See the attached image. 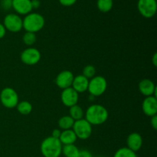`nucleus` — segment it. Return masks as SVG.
Here are the masks:
<instances>
[{"instance_id": "f257e3e1", "label": "nucleus", "mask_w": 157, "mask_h": 157, "mask_svg": "<svg viewBox=\"0 0 157 157\" xmlns=\"http://www.w3.org/2000/svg\"><path fill=\"white\" fill-rule=\"evenodd\" d=\"M84 119L91 125H101L108 119L109 113L107 109L101 104H92L87 107L84 113Z\"/></svg>"}, {"instance_id": "f03ea898", "label": "nucleus", "mask_w": 157, "mask_h": 157, "mask_svg": "<svg viewBox=\"0 0 157 157\" xmlns=\"http://www.w3.org/2000/svg\"><path fill=\"white\" fill-rule=\"evenodd\" d=\"M62 147L63 145L59 139L51 136L41 142L40 150L44 157H59L62 151Z\"/></svg>"}, {"instance_id": "7ed1b4c3", "label": "nucleus", "mask_w": 157, "mask_h": 157, "mask_svg": "<svg viewBox=\"0 0 157 157\" xmlns=\"http://www.w3.org/2000/svg\"><path fill=\"white\" fill-rule=\"evenodd\" d=\"M44 18L41 14L30 12L25 15L22 20L23 29L28 32L36 33L43 29L44 25Z\"/></svg>"}, {"instance_id": "20e7f679", "label": "nucleus", "mask_w": 157, "mask_h": 157, "mask_svg": "<svg viewBox=\"0 0 157 157\" xmlns=\"http://www.w3.org/2000/svg\"><path fill=\"white\" fill-rule=\"evenodd\" d=\"M107 88V80L102 76H94L89 80L87 90L93 97H100L105 93Z\"/></svg>"}, {"instance_id": "39448f33", "label": "nucleus", "mask_w": 157, "mask_h": 157, "mask_svg": "<svg viewBox=\"0 0 157 157\" xmlns=\"http://www.w3.org/2000/svg\"><path fill=\"white\" fill-rule=\"evenodd\" d=\"M0 101L6 108H14L18 103V95L12 87H5L0 93Z\"/></svg>"}, {"instance_id": "423d86ee", "label": "nucleus", "mask_w": 157, "mask_h": 157, "mask_svg": "<svg viewBox=\"0 0 157 157\" xmlns=\"http://www.w3.org/2000/svg\"><path fill=\"white\" fill-rule=\"evenodd\" d=\"M72 130L75 132L78 139L84 140L88 139L91 136L92 125L83 118V119L75 121Z\"/></svg>"}, {"instance_id": "0eeeda50", "label": "nucleus", "mask_w": 157, "mask_h": 157, "mask_svg": "<svg viewBox=\"0 0 157 157\" xmlns=\"http://www.w3.org/2000/svg\"><path fill=\"white\" fill-rule=\"evenodd\" d=\"M3 25L6 31L13 33L19 32L23 29L22 18L17 14H8L3 20Z\"/></svg>"}, {"instance_id": "6e6552de", "label": "nucleus", "mask_w": 157, "mask_h": 157, "mask_svg": "<svg viewBox=\"0 0 157 157\" xmlns=\"http://www.w3.org/2000/svg\"><path fill=\"white\" fill-rule=\"evenodd\" d=\"M137 9L141 15L144 18H152L156 12V0H138Z\"/></svg>"}, {"instance_id": "1a4fd4ad", "label": "nucleus", "mask_w": 157, "mask_h": 157, "mask_svg": "<svg viewBox=\"0 0 157 157\" xmlns=\"http://www.w3.org/2000/svg\"><path fill=\"white\" fill-rule=\"evenodd\" d=\"M41 52L35 48H29L23 51L20 55L21 61L27 65H35L41 60Z\"/></svg>"}, {"instance_id": "9d476101", "label": "nucleus", "mask_w": 157, "mask_h": 157, "mask_svg": "<svg viewBox=\"0 0 157 157\" xmlns=\"http://www.w3.org/2000/svg\"><path fill=\"white\" fill-rule=\"evenodd\" d=\"M61 100L62 104L67 107H71L78 104L79 100V94L75 91L71 87L64 89L61 92Z\"/></svg>"}, {"instance_id": "9b49d317", "label": "nucleus", "mask_w": 157, "mask_h": 157, "mask_svg": "<svg viewBox=\"0 0 157 157\" xmlns=\"http://www.w3.org/2000/svg\"><path fill=\"white\" fill-rule=\"evenodd\" d=\"M74 78L75 76L71 71L67 70L63 71L60 72L58 76L56 77L55 83L59 88L64 90V89L71 87Z\"/></svg>"}, {"instance_id": "f8f14e48", "label": "nucleus", "mask_w": 157, "mask_h": 157, "mask_svg": "<svg viewBox=\"0 0 157 157\" xmlns=\"http://www.w3.org/2000/svg\"><path fill=\"white\" fill-rule=\"evenodd\" d=\"M143 112L148 117H153L157 113V98L154 96L145 98L142 104Z\"/></svg>"}, {"instance_id": "ddd939ff", "label": "nucleus", "mask_w": 157, "mask_h": 157, "mask_svg": "<svg viewBox=\"0 0 157 157\" xmlns=\"http://www.w3.org/2000/svg\"><path fill=\"white\" fill-rule=\"evenodd\" d=\"M139 90L144 96H154L156 98V87L154 83L150 79H143L139 83Z\"/></svg>"}, {"instance_id": "4468645a", "label": "nucleus", "mask_w": 157, "mask_h": 157, "mask_svg": "<svg viewBox=\"0 0 157 157\" xmlns=\"http://www.w3.org/2000/svg\"><path fill=\"white\" fill-rule=\"evenodd\" d=\"M12 8L19 15H26L32 10L31 0H12Z\"/></svg>"}, {"instance_id": "2eb2a0df", "label": "nucleus", "mask_w": 157, "mask_h": 157, "mask_svg": "<svg viewBox=\"0 0 157 157\" xmlns=\"http://www.w3.org/2000/svg\"><path fill=\"white\" fill-rule=\"evenodd\" d=\"M127 148L131 150L133 152L139 151L143 146V138L140 133H132L127 136Z\"/></svg>"}, {"instance_id": "dca6fc26", "label": "nucleus", "mask_w": 157, "mask_h": 157, "mask_svg": "<svg viewBox=\"0 0 157 157\" xmlns=\"http://www.w3.org/2000/svg\"><path fill=\"white\" fill-rule=\"evenodd\" d=\"M88 84L89 80L86 78L85 77L83 76L82 75H78V76L75 77L73 80V83H72L71 87L78 92V94L84 93V92L87 91V88H88Z\"/></svg>"}, {"instance_id": "f3484780", "label": "nucleus", "mask_w": 157, "mask_h": 157, "mask_svg": "<svg viewBox=\"0 0 157 157\" xmlns=\"http://www.w3.org/2000/svg\"><path fill=\"white\" fill-rule=\"evenodd\" d=\"M78 140L75 132L72 129L70 130H63L60 135L59 140L62 145H69V144H75Z\"/></svg>"}, {"instance_id": "a211bd4d", "label": "nucleus", "mask_w": 157, "mask_h": 157, "mask_svg": "<svg viewBox=\"0 0 157 157\" xmlns=\"http://www.w3.org/2000/svg\"><path fill=\"white\" fill-rule=\"evenodd\" d=\"M69 116L72 118L75 121H78L84 118V112L82 107H80L79 105L76 104L72 107H69Z\"/></svg>"}, {"instance_id": "6ab92c4d", "label": "nucleus", "mask_w": 157, "mask_h": 157, "mask_svg": "<svg viewBox=\"0 0 157 157\" xmlns=\"http://www.w3.org/2000/svg\"><path fill=\"white\" fill-rule=\"evenodd\" d=\"M58 124L61 130H70V129H72V127H73L75 121L69 115H66V116H63L62 117L60 118Z\"/></svg>"}, {"instance_id": "aec40b11", "label": "nucleus", "mask_w": 157, "mask_h": 157, "mask_svg": "<svg viewBox=\"0 0 157 157\" xmlns=\"http://www.w3.org/2000/svg\"><path fill=\"white\" fill-rule=\"evenodd\" d=\"M79 151V149L75 144H69L63 146L61 153L65 157H77Z\"/></svg>"}, {"instance_id": "412c9836", "label": "nucleus", "mask_w": 157, "mask_h": 157, "mask_svg": "<svg viewBox=\"0 0 157 157\" xmlns=\"http://www.w3.org/2000/svg\"><path fill=\"white\" fill-rule=\"evenodd\" d=\"M18 113L22 115H29L32 111V105L29 101H21L18 102L16 106Z\"/></svg>"}, {"instance_id": "4be33fe9", "label": "nucleus", "mask_w": 157, "mask_h": 157, "mask_svg": "<svg viewBox=\"0 0 157 157\" xmlns=\"http://www.w3.org/2000/svg\"><path fill=\"white\" fill-rule=\"evenodd\" d=\"M113 0H98L97 6L101 12H108L113 8Z\"/></svg>"}, {"instance_id": "5701e85b", "label": "nucleus", "mask_w": 157, "mask_h": 157, "mask_svg": "<svg viewBox=\"0 0 157 157\" xmlns=\"http://www.w3.org/2000/svg\"><path fill=\"white\" fill-rule=\"evenodd\" d=\"M113 157H137L136 153L127 147H122L116 151Z\"/></svg>"}, {"instance_id": "b1692460", "label": "nucleus", "mask_w": 157, "mask_h": 157, "mask_svg": "<svg viewBox=\"0 0 157 157\" xmlns=\"http://www.w3.org/2000/svg\"><path fill=\"white\" fill-rule=\"evenodd\" d=\"M22 41L26 45H33L35 43V41H36V35H35V33L26 32L24 34V35H23Z\"/></svg>"}, {"instance_id": "393cba45", "label": "nucleus", "mask_w": 157, "mask_h": 157, "mask_svg": "<svg viewBox=\"0 0 157 157\" xmlns=\"http://www.w3.org/2000/svg\"><path fill=\"white\" fill-rule=\"evenodd\" d=\"M95 74H96V68H95L94 66L91 65V64L85 66L84 68L83 69L82 75L88 80L93 78L95 76Z\"/></svg>"}, {"instance_id": "a878e982", "label": "nucleus", "mask_w": 157, "mask_h": 157, "mask_svg": "<svg viewBox=\"0 0 157 157\" xmlns=\"http://www.w3.org/2000/svg\"><path fill=\"white\" fill-rule=\"evenodd\" d=\"M1 7L4 10H9L12 8V0H2Z\"/></svg>"}, {"instance_id": "bb28decb", "label": "nucleus", "mask_w": 157, "mask_h": 157, "mask_svg": "<svg viewBox=\"0 0 157 157\" xmlns=\"http://www.w3.org/2000/svg\"><path fill=\"white\" fill-rule=\"evenodd\" d=\"M77 157H93V156H92V153L89 150H80Z\"/></svg>"}, {"instance_id": "cd10ccee", "label": "nucleus", "mask_w": 157, "mask_h": 157, "mask_svg": "<svg viewBox=\"0 0 157 157\" xmlns=\"http://www.w3.org/2000/svg\"><path fill=\"white\" fill-rule=\"evenodd\" d=\"M77 0H59L61 5L64 6H71L76 3Z\"/></svg>"}, {"instance_id": "c85d7f7f", "label": "nucleus", "mask_w": 157, "mask_h": 157, "mask_svg": "<svg viewBox=\"0 0 157 157\" xmlns=\"http://www.w3.org/2000/svg\"><path fill=\"white\" fill-rule=\"evenodd\" d=\"M150 124H151L152 127H153L154 130H156L157 129V115H154V116L151 117Z\"/></svg>"}, {"instance_id": "c756f323", "label": "nucleus", "mask_w": 157, "mask_h": 157, "mask_svg": "<svg viewBox=\"0 0 157 157\" xmlns=\"http://www.w3.org/2000/svg\"><path fill=\"white\" fill-rule=\"evenodd\" d=\"M31 2H32V9H38L40 7V6H41V2L39 0H31Z\"/></svg>"}, {"instance_id": "7c9ffc66", "label": "nucleus", "mask_w": 157, "mask_h": 157, "mask_svg": "<svg viewBox=\"0 0 157 157\" xmlns=\"http://www.w3.org/2000/svg\"><path fill=\"white\" fill-rule=\"evenodd\" d=\"M61 131L59 130V129H55V130L52 131V136L54 138H57V139H59L60 135H61Z\"/></svg>"}, {"instance_id": "2f4dec72", "label": "nucleus", "mask_w": 157, "mask_h": 157, "mask_svg": "<svg viewBox=\"0 0 157 157\" xmlns=\"http://www.w3.org/2000/svg\"><path fill=\"white\" fill-rule=\"evenodd\" d=\"M6 28L4 27L3 24L0 23V39L4 38V36L6 35Z\"/></svg>"}, {"instance_id": "473e14b6", "label": "nucleus", "mask_w": 157, "mask_h": 157, "mask_svg": "<svg viewBox=\"0 0 157 157\" xmlns=\"http://www.w3.org/2000/svg\"><path fill=\"white\" fill-rule=\"evenodd\" d=\"M152 62H153V64L154 65V67H156L157 66V54L154 53L153 58H152Z\"/></svg>"}]
</instances>
